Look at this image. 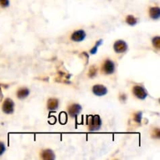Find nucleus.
<instances>
[{
  "label": "nucleus",
  "mask_w": 160,
  "mask_h": 160,
  "mask_svg": "<svg viewBox=\"0 0 160 160\" xmlns=\"http://www.w3.org/2000/svg\"><path fill=\"white\" fill-rule=\"evenodd\" d=\"M88 126L90 131H97L102 127V119L99 115L90 116L88 119Z\"/></svg>",
  "instance_id": "obj_1"
},
{
  "label": "nucleus",
  "mask_w": 160,
  "mask_h": 160,
  "mask_svg": "<svg viewBox=\"0 0 160 160\" xmlns=\"http://www.w3.org/2000/svg\"><path fill=\"white\" fill-rule=\"evenodd\" d=\"M115 71V64L111 60H106L102 63V72L103 74H113Z\"/></svg>",
  "instance_id": "obj_2"
},
{
  "label": "nucleus",
  "mask_w": 160,
  "mask_h": 160,
  "mask_svg": "<svg viewBox=\"0 0 160 160\" xmlns=\"http://www.w3.org/2000/svg\"><path fill=\"white\" fill-rule=\"evenodd\" d=\"M2 112L6 114H12L14 112V102L11 99H6L2 105Z\"/></svg>",
  "instance_id": "obj_3"
},
{
  "label": "nucleus",
  "mask_w": 160,
  "mask_h": 160,
  "mask_svg": "<svg viewBox=\"0 0 160 160\" xmlns=\"http://www.w3.org/2000/svg\"><path fill=\"white\" fill-rule=\"evenodd\" d=\"M132 92L133 94L136 98H138V99H145L146 97L148 96V93L146 91V90L143 87L139 86V85H135L132 88Z\"/></svg>",
  "instance_id": "obj_4"
},
{
  "label": "nucleus",
  "mask_w": 160,
  "mask_h": 160,
  "mask_svg": "<svg viewBox=\"0 0 160 160\" xmlns=\"http://www.w3.org/2000/svg\"><path fill=\"white\" fill-rule=\"evenodd\" d=\"M113 49L116 53H124L128 49V45L123 40H118L113 45Z\"/></svg>",
  "instance_id": "obj_5"
},
{
  "label": "nucleus",
  "mask_w": 160,
  "mask_h": 160,
  "mask_svg": "<svg viewBox=\"0 0 160 160\" xmlns=\"http://www.w3.org/2000/svg\"><path fill=\"white\" fill-rule=\"evenodd\" d=\"M81 110H82V107L80 104H77V103L72 104V105H70V106L68 107V113L72 118L77 116L80 113Z\"/></svg>",
  "instance_id": "obj_6"
},
{
  "label": "nucleus",
  "mask_w": 160,
  "mask_h": 160,
  "mask_svg": "<svg viewBox=\"0 0 160 160\" xmlns=\"http://www.w3.org/2000/svg\"><path fill=\"white\" fill-rule=\"evenodd\" d=\"M85 38H86V32L84 30H77L72 34L70 39L75 42H80L84 41Z\"/></svg>",
  "instance_id": "obj_7"
},
{
  "label": "nucleus",
  "mask_w": 160,
  "mask_h": 160,
  "mask_svg": "<svg viewBox=\"0 0 160 160\" xmlns=\"http://www.w3.org/2000/svg\"><path fill=\"white\" fill-rule=\"evenodd\" d=\"M92 92L97 96H104L107 94L108 90L102 84H95L92 88Z\"/></svg>",
  "instance_id": "obj_8"
},
{
  "label": "nucleus",
  "mask_w": 160,
  "mask_h": 160,
  "mask_svg": "<svg viewBox=\"0 0 160 160\" xmlns=\"http://www.w3.org/2000/svg\"><path fill=\"white\" fill-rule=\"evenodd\" d=\"M40 156L44 160H53L55 158V153L51 149L42 150L41 152Z\"/></svg>",
  "instance_id": "obj_9"
},
{
  "label": "nucleus",
  "mask_w": 160,
  "mask_h": 160,
  "mask_svg": "<svg viewBox=\"0 0 160 160\" xmlns=\"http://www.w3.org/2000/svg\"><path fill=\"white\" fill-rule=\"evenodd\" d=\"M59 107V100L57 99L52 98L47 102V108L49 111H55Z\"/></svg>",
  "instance_id": "obj_10"
},
{
  "label": "nucleus",
  "mask_w": 160,
  "mask_h": 160,
  "mask_svg": "<svg viewBox=\"0 0 160 160\" xmlns=\"http://www.w3.org/2000/svg\"><path fill=\"white\" fill-rule=\"evenodd\" d=\"M149 16L153 20H158L160 17V9L158 6L151 7L149 9Z\"/></svg>",
  "instance_id": "obj_11"
},
{
  "label": "nucleus",
  "mask_w": 160,
  "mask_h": 160,
  "mask_svg": "<svg viewBox=\"0 0 160 160\" xmlns=\"http://www.w3.org/2000/svg\"><path fill=\"white\" fill-rule=\"evenodd\" d=\"M29 94H30V91L27 88H21L17 92V96L19 99H26Z\"/></svg>",
  "instance_id": "obj_12"
},
{
  "label": "nucleus",
  "mask_w": 160,
  "mask_h": 160,
  "mask_svg": "<svg viewBox=\"0 0 160 160\" xmlns=\"http://www.w3.org/2000/svg\"><path fill=\"white\" fill-rule=\"evenodd\" d=\"M126 23H127V24L131 25V26H134L135 24H137L138 20H137V18L133 17V15H128L126 17Z\"/></svg>",
  "instance_id": "obj_13"
},
{
  "label": "nucleus",
  "mask_w": 160,
  "mask_h": 160,
  "mask_svg": "<svg viewBox=\"0 0 160 160\" xmlns=\"http://www.w3.org/2000/svg\"><path fill=\"white\" fill-rule=\"evenodd\" d=\"M152 45L156 49H160V37L159 36H156V37L153 38L152 39Z\"/></svg>",
  "instance_id": "obj_14"
},
{
  "label": "nucleus",
  "mask_w": 160,
  "mask_h": 160,
  "mask_svg": "<svg viewBox=\"0 0 160 160\" xmlns=\"http://www.w3.org/2000/svg\"><path fill=\"white\" fill-rule=\"evenodd\" d=\"M102 43V40H99V41H97L95 45H94V47L91 49V51H90L91 54H93V55H94V54L96 53L97 51H98V49H99V45H100Z\"/></svg>",
  "instance_id": "obj_15"
},
{
  "label": "nucleus",
  "mask_w": 160,
  "mask_h": 160,
  "mask_svg": "<svg viewBox=\"0 0 160 160\" xmlns=\"http://www.w3.org/2000/svg\"><path fill=\"white\" fill-rule=\"evenodd\" d=\"M142 112H138L134 114L133 116V119L134 121H136L138 123H141L142 122Z\"/></svg>",
  "instance_id": "obj_16"
},
{
  "label": "nucleus",
  "mask_w": 160,
  "mask_h": 160,
  "mask_svg": "<svg viewBox=\"0 0 160 160\" xmlns=\"http://www.w3.org/2000/svg\"><path fill=\"white\" fill-rule=\"evenodd\" d=\"M97 68L95 67V66H92L90 68V70H89V73H88V76L90 77H93L97 74Z\"/></svg>",
  "instance_id": "obj_17"
},
{
  "label": "nucleus",
  "mask_w": 160,
  "mask_h": 160,
  "mask_svg": "<svg viewBox=\"0 0 160 160\" xmlns=\"http://www.w3.org/2000/svg\"><path fill=\"white\" fill-rule=\"evenodd\" d=\"M10 6V0H0V6L2 8H6Z\"/></svg>",
  "instance_id": "obj_18"
},
{
  "label": "nucleus",
  "mask_w": 160,
  "mask_h": 160,
  "mask_svg": "<svg viewBox=\"0 0 160 160\" xmlns=\"http://www.w3.org/2000/svg\"><path fill=\"white\" fill-rule=\"evenodd\" d=\"M152 138H158V139L160 138V132L159 128H155L154 129L153 133H152Z\"/></svg>",
  "instance_id": "obj_19"
},
{
  "label": "nucleus",
  "mask_w": 160,
  "mask_h": 160,
  "mask_svg": "<svg viewBox=\"0 0 160 160\" xmlns=\"http://www.w3.org/2000/svg\"><path fill=\"white\" fill-rule=\"evenodd\" d=\"M6 152V145L3 142H0V156Z\"/></svg>",
  "instance_id": "obj_20"
},
{
  "label": "nucleus",
  "mask_w": 160,
  "mask_h": 160,
  "mask_svg": "<svg viewBox=\"0 0 160 160\" xmlns=\"http://www.w3.org/2000/svg\"><path fill=\"white\" fill-rule=\"evenodd\" d=\"M2 99V91H1V88H0V100Z\"/></svg>",
  "instance_id": "obj_21"
}]
</instances>
